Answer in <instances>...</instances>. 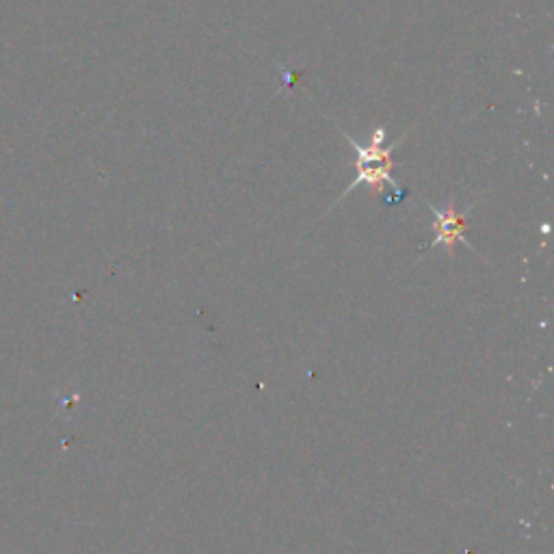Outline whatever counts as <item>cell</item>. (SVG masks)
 <instances>
[{
  "instance_id": "cell-1",
  "label": "cell",
  "mask_w": 554,
  "mask_h": 554,
  "mask_svg": "<svg viewBox=\"0 0 554 554\" xmlns=\"http://www.w3.org/2000/svg\"><path fill=\"white\" fill-rule=\"evenodd\" d=\"M338 133L353 145L355 154H358V161H355L358 176H355V180L349 184V187L340 193L336 204H340L347 197V193L362 187V184H364V187H368V191H371L373 195L384 193L386 184H390L394 191H399V182H394V178H392V167H394L392 152L399 148V145L403 143V139L410 133H405L401 139H397L390 145H384V141H386V128L384 126H377L373 130L368 145H360L353 137H349L342 128H338Z\"/></svg>"
},
{
  "instance_id": "cell-2",
  "label": "cell",
  "mask_w": 554,
  "mask_h": 554,
  "mask_svg": "<svg viewBox=\"0 0 554 554\" xmlns=\"http://www.w3.org/2000/svg\"><path fill=\"white\" fill-rule=\"evenodd\" d=\"M427 208L431 210V215H433V230H435V239L431 241L429 249H435V247H444L446 249V254L453 258V249L457 243L461 245H466L470 247L474 254H479L477 249H474L468 241V236H466V228H468V215H470V208H466L464 213H457L455 206L451 204L448 208L440 210V208H435L431 202H425Z\"/></svg>"
}]
</instances>
